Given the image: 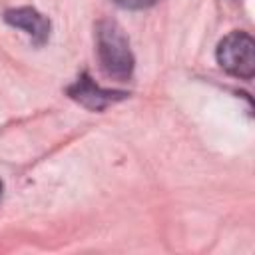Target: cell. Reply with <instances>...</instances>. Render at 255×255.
<instances>
[{
	"label": "cell",
	"instance_id": "cell-5",
	"mask_svg": "<svg viewBox=\"0 0 255 255\" xmlns=\"http://www.w3.org/2000/svg\"><path fill=\"white\" fill-rule=\"evenodd\" d=\"M114 2L122 8H128V10H143V8L153 6L157 0H114Z\"/></svg>",
	"mask_w": 255,
	"mask_h": 255
},
{
	"label": "cell",
	"instance_id": "cell-3",
	"mask_svg": "<svg viewBox=\"0 0 255 255\" xmlns=\"http://www.w3.org/2000/svg\"><path fill=\"white\" fill-rule=\"evenodd\" d=\"M4 20L18 28V30H24L34 44L42 46L48 42L50 38V20L40 14L36 8H30V6H24V8H12V10H6L4 14Z\"/></svg>",
	"mask_w": 255,
	"mask_h": 255
},
{
	"label": "cell",
	"instance_id": "cell-1",
	"mask_svg": "<svg viewBox=\"0 0 255 255\" xmlns=\"http://www.w3.org/2000/svg\"><path fill=\"white\" fill-rule=\"evenodd\" d=\"M96 50L102 70L116 80H128L133 72V54L122 26L114 20H102L96 26Z\"/></svg>",
	"mask_w": 255,
	"mask_h": 255
},
{
	"label": "cell",
	"instance_id": "cell-4",
	"mask_svg": "<svg viewBox=\"0 0 255 255\" xmlns=\"http://www.w3.org/2000/svg\"><path fill=\"white\" fill-rule=\"evenodd\" d=\"M68 94L80 102L82 106L90 108V110H104L106 106L118 102V100H124L128 94L126 92H116V90H104L100 88L98 84H94V80H90V76H82L74 86L68 88Z\"/></svg>",
	"mask_w": 255,
	"mask_h": 255
},
{
	"label": "cell",
	"instance_id": "cell-6",
	"mask_svg": "<svg viewBox=\"0 0 255 255\" xmlns=\"http://www.w3.org/2000/svg\"><path fill=\"white\" fill-rule=\"evenodd\" d=\"M0 195H2V181H0Z\"/></svg>",
	"mask_w": 255,
	"mask_h": 255
},
{
	"label": "cell",
	"instance_id": "cell-2",
	"mask_svg": "<svg viewBox=\"0 0 255 255\" xmlns=\"http://www.w3.org/2000/svg\"><path fill=\"white\" fill-rule=\"evenodd\" d=\"M219 66L241 80H251L255 74V42L247 32H231L217 46Z\"/></svg>",
	"mask_w": 255,
	"mask_h": 255
}]
</instances>
